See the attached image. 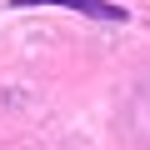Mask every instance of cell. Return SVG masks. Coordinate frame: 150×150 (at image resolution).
<instances>
[{
	"instance_id": "cell-1",
	"label": "cell",
	"mask_w": 150,
	"mask_h": 150,
	"mask_svg": "<svg viewBox=\"0 0 150 150\" xmlns=\"http://www.w3.org/2000/svg\"><path fill=\"white\" fill-rule=\"evenodd\" d=\"M10 5H60V10H75V15H90V20H125V5L115 0H10Z\"/></svg>"
}]
</instances>
